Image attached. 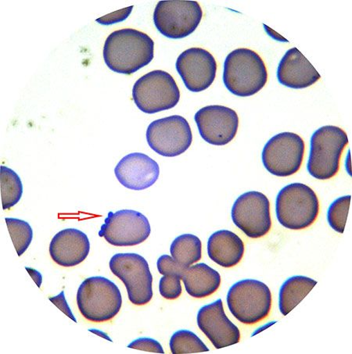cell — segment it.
Returning <instances> with one entry per match:
<instances>
[{
    "mask_svg": "<svg viewBox=\"0 0 352 354\" xmlns=\"http://www.w3.org/2000/svg\"><path fill=\"white\" fill-rule=\"evenodd\" d=\"M157 267L160 274H175L180 275L181 279L185 269L187 268L180 266L169 255L160 256L157 262Z\"/></svg>",
    "mask_w": 352,
    "mask_h": 354,
    "instance_id": "obj_29",
    "label": "cell"
},
{
    "mask_svg": "<svg viewBox=\"0 0 352 354\" xmlns=\"http://www.w3.org/2000/svg\"><path fill=\"white\" fill-rule=\"evenodd\" d=\"M133 98L141 111L151 115L175 107L180 100V91L168 72L156 70L136 82Z\"/></svg>",
    "mask_w": 352,
    "mask_h": 354,
    "instance_id": "obj_7",
    "label": "cell"
},
{
    "mask_svg": "<svg viewBox=\"0 0 352 354\" xmlns=\"http://www.w3.org/2000/svg\"><path fill=\"white\" fill-rule=\"evenodd\" d=\"M181 276L169 274H164L159 283L160 295L167 299H176L181 296Z\"/></svg>",
    "mask_w": 352,
    "mask_h": 354,
    "instance_id": "obj_28",
    "label": "cell"
},
{
    "mask_svg": "<svg viewBox=\"0 0 352 354\" xmlns=\"http://www.w3.org/2000/svg\"><path fill=\"white\" fill-rule=\"evenodd\" d=\"M182 280L189 295L198 299L212 295L221 285L219 273L205 263L185 269Z\"/></svg>",
    "mask_w": 352,
    "mask_h": 354,
    "instance_id": "obj_21",
    "label": "cell"
},
{
    "mask_svg": "<svg viewBox=\"0 0 352 354\" xmlns=\"http://www.w3.org/2000/svg\"><path fill=\"white\" fill-rule=\"evenodd\" d=\"M272 293L264 283L254 279L238 281L228 294L231 314L244 325H255L270 315Z\"/></svg>",
    "mask_w": 352,
    "mask_h": 354,
    "instance_id": "obj_6",
    "label": "cell"
},
{
    "mask_svg": "<svg viewBox=\"0 0 352 354\" xmlns=\"http://www.w3.org/2000/svg\"><path fill=\"white\" fill-rule=\"evenodd\" d=\"M111 271L123 281L131 303L142 306L153 298V276L145 258L137 254H117L109 263Z\"/></svg>",
    "mask_w": 352,
    "mask_h": 354,
    "instance_id": "obj_9",
    "label": "cell"
},
{
    "mask_svg": "<svg viewBox=\"0 0 352 354\" xmlns=\"http://www.w3.org/2000/svg\"><path fill=\"white\" fill-rule=\"evenodd\" d=\"M231 216L234 223L249 238L263 237L272 227L270 202L260 192L250 191L239 196Z\"/></svg>",
    "mask_w": 352,
    "mask_h": 354,
    "instance_id": "obj_12",
    "label": "cell"
},
{
    "mask_svg": "<svg viewBox=\"0 0 352 354\" xmlns=\"http://www.w3.org/2000/svg\"><path fill=\"white\" fill-rule=\"evenodd\" d=\"M349 144L347 133L337 126H324L316 130L311 138L307 169L319 180L331 179L340 169V162Z\"/></svg>",
    "mask_w": 352,
    "mask_h": 354,
    "instance_id": "obj_5",
    "label": "cell"
},
{
    "mask_svg": "<svg viewBox=\"0 0 352 354\" xmlns=\"http://www.w3.org/2000/svg\"><path fill=\"white\" fill-rule=\"evenodd\" d=\"M151 232L150 222L133 209L109 212L101 226L99 236L115 247H133L145 241Z\"/></svg>",
    "mask_w": 352,
    "mask_h": 354,
    "instance_id": "obj_13",
    "label": "cell"
},
{
    "mask_svg": "<svg viewBox=\"0 0 352 354\" xmlns=\"http://www.w3.org/2000/svg\"><path fill=\"white\" fill-rule=\"evenodd\" d=\"M147 140L154 151L163 157L174 158L187 151L192 144L193 134L186 119L173 115L149 124Z\"/></svg>",
    "mask_w": 352,
    "mask_h": 354,
    "instance_id": "obj_11",
    "label": "cell"
},
{
    "mask_svg": "<svg viewBox=\"0 0 352 354\" xmlns=\"http://www.w3.org/2000/svg\"><path fill=\"white\" fill-rule=\"evenodd\" d=\"M154 43L138 30L123 28L112 32L105 41L104 59L117 73L132 75L152 62Z\"/></svg>",
    "mask_w": 352,
    "mask_h": 354,
    "instance_id": "obj_1",
    "label": "cell"
},
{
    "mask_svg": "<svg viewBox=\"0 0 352 354\" xmlns=\"http://www.w3.org/2000/svg\"><path fill=\"white\" fill-rule=\"evenodd\" d=\"M50 301L56 306L57 308L61 310L64 314L66 315L71 319H73L75 322L77 320L69 308L67 303L66 298L64 296V291H62L59 295L49 298Z\"/></svg>",
    "mask_w": 352,
    "mask_h": 354,
    "instance_id": "obj_31",
    "label": "cell"
},
{
    "mask_svg": "<svg viewBox=\"0 0 352 354\" xmlns=\"http://www.w3.org/2000/svg\"><path fill=\"white\" fill-rule=\"evenodd\" d=\"M133 9V7H130L127 9H124L120 11V14H118V11L115 12V13L111 14L109 15L105 16L102 18H100L97 21L100 24H103V25H111L113 23H117L119 21H122L127 18L131 13V11Z\"/></svg>",
    "mask_w": 352,
    "mask_h": 354,
    "instance_id": "obj_32",
    "label": "cell"
},
{
    "mask_svg": "<svg viewBox=\"0 0 352 354\" xmlns=\"http://www.w3.org/2000/svg\"><path fill=\"white\" fill-rule=\"evenodd\" d=\"M76 299L82 315L95 323L114 319L122 305V297L118 287L112 281L100 276L83 281Z\"/></svg>",
    "mask_w": 352,
    "mask_h": 354,
    "instance_id": "obj_3",
    "label": "cell"
},
{
    "mask_svg": "<svg viewBox=\"0 0 352 354\" xmlns=\"http://www.w3.org/2000/svg\"><path fill=\"white\" fill-rule=\"evenodd\" d=\"M118 182L125 188L140 191L150 188L160 175L159 165L149 156L133 153L125 156L115 167Z\"/></svg>",
    "mask_w": 352,
    "mask_h": 354,
    "instance_id": "obj_17",
    "label": "cell"
},
{
    "mask_svg": "<svg viewBox=\"0 0 352 354\" xmlns=\"http://www.w3.org/2000/svg\"><path fill=\"white\" fill-rule=\"evenodd\" d=\"M195 122L202 139L214 146H225L234 139L239 128V117L229 107L212 105L196 113Z\"/></svg>",
    "mask_w": 352,
    "mask_h": 354,
    "instance_id": "obj_14",
    "label": "cell"
},
{
    "mask_svg": "<svg viewBox=\"0 0 352 354\" xmlns=\"http://www.w3.org/2000/svg\"><path fill=\"white\" fill-rule=\"evenodd\" d=\"M203 17L201 5L196 1L165 0L154 12L155 26L165 37L181 39L192 34Z\"/></svg>",
    "mask_w": 352,
    "mask_h": 354,
    "instance_id": "obj_8",
    "label": "cell"
},
{
    "mask_svg": "<svg viewBox=\"0 0 352 354\" xmlns=\"http://www.w3.org/2000/svg\"><path fill=\"white\" fill-rule=\"evenodd\" d=\"M316 284L317 281L306 276H294L286 280L279 290V306L281 314L288 315L306 298Z\"/></svg>",
    "mask_w": 352,
    "mask_h": 354,
    "instance_id": "obj_22",
    "label": "cell"
},
{
    "mask_svg": "<svg viewBox=\"0 0 352 354\" xmlns=\"http://www.w3.org/2000/svg\"><path fill=\"white\" fill-rule=\"evenodd\" d=\"M176 67L190 92L205 91L216 80V59L210 52L202 48L194 47L185 50L178 56Z\"/></svg>",
    "mask_w": 352,
    "mask_h": 354,
    "instance_id": "obj_15",
    "label": "cell"
},
{
    "mask_svg": "<svg viewBox=\"0 0 352 354\" xmlns=\"http://www.w3.org/2000/svg\"><path fill=\"white\" fill-rule=\"evenodd\" d=\"M267 81L266 66L258 53L240 48L226 57L223 82L226 88L237 97H252L264 88Z\"/></svg>",
    "mask_w": 352,
    "mask_h": 354,
    "instance_id": "obj_2",
    "label": "cell"
},
{
    "mask_svg": "<svg viewBox=\"0 0 352 354\" xmlns=\"http://www.w3.org/2000/svg\"><path fill=\"white\" fill-rule=\"evenodd\" d=\"M351 196H342L331 203L327 220L334 231L343 234L349 212Z\"/></svg>",
    "mask_w": 352,
    "mask_h": 354,
    "instance_id": "obj_27",
    "label": "cell"
},
{
    "mask_svg": "<svg viewBox=\"0 0 352 354\" xmlns=\"http://www.w3.org/2000/svg\"><path fill=\"white\" fill-rule=\"evenodd\" d=\"M170 254L173 259L180 266L189 268L201 259V239L192 234H183L172 242Z\"/></svg>",
    "mask_w": 352,
    "mask_h": 354,
    "instance_id": "obj_23",
    "label": "cell"
},
{
    "mask_svg": "<svg viewBox=\"0 0 352 354\" xmlns=\"http://www.w3.org/2000/svg\"><path fill=\"white\" fill-rule=\"evenodd\" d=\"M131 349L142 351L151 352L154 353H165L162 345L157 340L151 338H140L136 339L129 346Z\"/></svg>",
    "mask_w": 352,
    "mask_h": 354,
    "instance_id": "obj_30",
    "label": "cell"
},
{
    "mask_svg": "<svg viewBox=\"0 0 352 354\" xmlns=\"http://www.w3.org/2000/svg\"><path fill=\"white\" fill-rule=\"evenodd\" d=\"M170 350L173 354L198 353L207 352L210 349L203 341L188 330H180L172 335L169 342Z\"/></svg>",
    "mask_w": 352,
    "mask_h": 354,
    "instance_id": "obj_25",
    "label": "cell"
},
{
    "mask_svg": "<svg viewBox=\"0 0 352 354\" xmlns=\"http://www.w3.org/2000/svg\"><path fill=\"white\" fill-rule=\"evenodd\" d=\"M5 221L17 255L20 257L25 253L33 241L32 227L28 222L17 218H7Z\"/></svg>",
    "mask_w": 352,
    "mask_h": 354,
    "instance_id": "obj_26",
    "label": "cell"
},
{
    "mask_svg": "<svg viewBox=\"0 0 352 354\" xmlns=\"http://www.w3.org/2000/svg\"><path fill=\"white\" fill-rule=\"evenodd\" d=\"M276 213L279 224L286 229H307L318 218V196L314 190L305 184H290L285 186L278 194Z\"/></svg>",
    "mask_w": 352,
    "mask_h": 354,
    "instance_id": "obj_4",
    "label": "cell"
},
{
    "mask_svg": "<svg viewBox=\"0 0 352 354\" xmlns=\"http://www.w3.org/2000/svg\"><path fill=\"white\" fill-rule=\"evenodd\" d=\"M277 79L284 86L302 89L314 85L321 76L297 48H292L279 64Z\"/></svg>",
    "mask_w": 352,
    "mask_h": 354,
    "instance_id": "obj_19",
    "label": "cell"
},
{
    "mask_svg": "<svg viewBox=\"0 0 352 354\" xmlns=\"http://www.w3.org/2000/svg\"><path fill=\"white\" fill-rule=\"evenodd\" d=\"M196 322L216 349L237 344L241 340L240 330L225 315L222 299L201 308Z\"/></svg>",
    "mask_w": 352,
    "mask_h": 354,
    "instance_id": "obj_16",
    "label": "cell"
},
{
    "mask_svg": "<svg viewBox=\"0 0 352 354\" xmlns=\"http://www.w3.org/2000/svg\"><path fill=\"white\" fill-rule=\"evenodd\" d=\"M207 254L217 265L230 268L238 265L244 254V243L237 234L220 230L212 234L207 241Z\"/></svg>",
    "mask_w": 352,
    "mask_h": 354,
    "instance_id": "obj_20",
    "label": "cell"
},
{
    "mask_svg": "<svg viewBox=\"0 0 352 354\" xmlns=\"http://www.w3.org/2000/svg\"><path fill=\"white\" fill-rule=\"evenodd\" d=\"M30 276L35 281L39 288L41 287V281H43V276L37 270L30 268H26Z\"/></svg>",
    "mask_w": 352,
    "mask_h": 354,
    "instance_id": "obj_33",
    "label": "cell"
},
{
    "mask_svg": "<svg viewBox=\"0 0 352 354\" xmlns=\"http://www.w3.org/2000/svg\"><path fill=\"white\" fill-rule=\"evenodd\" d=\"M306 145L302 138L293 133H283L268 140L262 151V163L277 177H289L300 170Z\"/></svg>",
    "mask_w": 352,
    "mask_h": 354,
    "instance_id": "obj_10",
    "label": "cell"
},
{
    "mask_svg": "<svg viewBox=\"0 0 352 354\" xmlns=\"http://www.w3.org/2000/svg\"><path fill=\"white\" fill-rule=\"evenodd\" d=\"M91 243L86 234L76 229L59 232L51 240L50 254L58 266L70 268L79 266L86 259Z\"/></svg>",
    "mask_w": 352,
    "mask_h": 354,
    "instance_id": "obj_18",
    "label": "cell"
},
{
    "mask_svg": "<svg viewBox=\"0 0 352 354\" xmlns=\"http://www.w3.org/2000/svg\"><path fill=\"white\" fill-rule=\"evenodd\" d=\"M0 185L4 211L16 205L21 199L23 185L19 175L6 166L0 167Z\"/></svg>",
    "mask_w": 352,
    "mask_h": 354,
    "instance_id": "obj_24",
    "label": "cell"
}]
</instances>
